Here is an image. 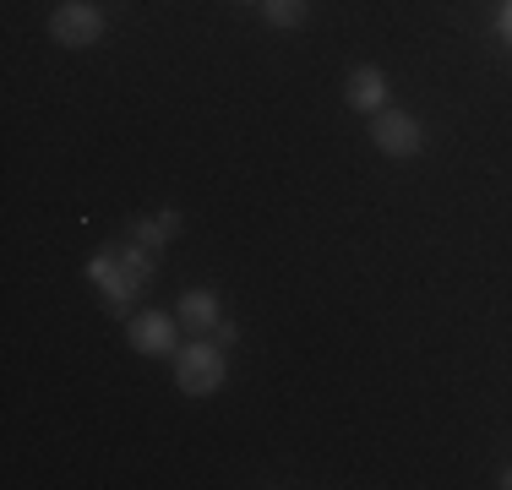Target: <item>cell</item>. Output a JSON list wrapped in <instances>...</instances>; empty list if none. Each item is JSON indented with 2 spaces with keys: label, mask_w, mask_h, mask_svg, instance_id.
I'll use <instances>...</instances> for the list:
<instances>
[{
  "label": "cell",
  "mask_w": 512,
  "mask_h": 490,
  "mask_svg": "<svg viewBox=\"0 0 512 490\" xmlns=\"http://www.w3.org/2000/svg\"><path fill=\"white\" fill-rule=\"evenodd\" d=\"M148 273H153L148 245H137V240H131L120 256L104 251V256H93V262H88V278H93V284H104V294H109V311H126V305L142 294V284H148Z\"/></svg>",
  "instance_id": "1"
},
{
  "label": "cell",
  "mask_w": 512,
  "mask_h": 490,
  "mask_svg": "<svg viewBox=\"0 0 512 490\" xmlns=\"http://www.w3.org/2000/svg\"><path fill=\"white\" fill-rule=\"evenodd\" d=\"M229 376L224 365V343H207V333L191 343V349H175V387L186 392V398H207V392H218Z\"/></svg>",
  "instance_id": "2"
},
{
  "label": "cell",
  "mask_w": 512,
  "mask_h": 490,
  "mask_svg": "<svg viewBox=\"0 0 512 490\" xmlns=\"http://www.w3.org/2000/svg\"><path fill=\"white\" fill-rule=\"evenodd\" d=\"M50 39L66 44V49H93L104 39V11L93 6V0H66L50 17Z\"/></svg>",
  "instance_id": "3"
},
{
  "label": "cell",
  "mask_w": 512,
  "mask_h": 490,
  "mask_svg": "<svg viewBox=\"0 0 512 490\" xmlns=\"http://www.w3.org/2000/svg\"><path fill=\"white\" fill-rule=\"evenodd\" d=\"M371 142H376V153H387V158H414L425 147V126L414 115H404V109H376Z\"/></svg>",
  "instance_id": "4"
},
{
  "label": "cell",
  "mask_w": 512,
  "mask_h": 490,
  "mask_svg": "<svg viewBox=\"0 0 512 490\" xmlns=\"http://www.w3.org/2000/svg\"><path fill=\"white\" fill-rule=\"evenodd\" d=\"M126 343L137 354H175V322H169L164 311H142V316H131L126 322Z\"/></svg>",
  "instance_id": "5"
},
{
  "label": "cell",
  "mask_w": 512,
  "mask_h": 490,
  "mask_svg": "<svg viewBox=\"0 0 512 490\" xmlns=\"http://www.w3.org/2000/svg\"><path fill=\"white\" fill-rule=\"evenodd\" d=\"M344 98L349 109H365V115H376V109H387V77L382 66H355L344 77Z\"/></svg>",
  "instance_id": "6"
},
{
  "label": "cell",
  "mask_w": 512,
  "mask_h": 490,
  "mask_svg": "<svg viewBox=\"0 0 512 490\" xmlns=\"http://www.w3.org/2000/svg\"><path fill=\"white\" fill-rule=\"evenodd\" d=\"M180 322H186L191 333L218 327V294L213 289H186V294H180Z\"/></svg>",
  "instance_id": "7"
},
{
  "label": "cell",
  "mask_w": 512,
  "mask_h": 490,
  "mask_svg": "<svg viewBox=\"0 0 512 490\" xmlns=\"http://www.w3.org/2000/svg\"><path fill=\"white\" fill-rule=\"evenodd\" d=\"M180 235V218L175 213H158V218H137V224H131V240L137 245H164V240H175Z\"/></svg>",
  "instance_id": "8"
},
{
  "label": "cell",
  "mask_w": 512,
  "mask_h": 490,
  "mask_svg": "<svg viewBox=\"0 0 512 490\" xmlns=\"http://www.w3.org/2000/svg\"><path fill=\"white\" fill-rule=\"evenodd\" d=\"M262 17L273 28H300L306 22V0H262Z\"/></svg>",
  "instance_id": "9"
},
{
  "label": "cell",
  "mask_w": 512,
  "mask_h": 490,
  "mask_svg": "<svg viewBox=\"0 0 512 490\" xmlns=\"http://www.w3.org/2000/svg\"><path fill=\"white\" fill-rule=\"evenodd\" d=\"M235 338H240V327H235V322H218V327H213V343H224V349H229Z\"/></svg>",
  "instance_id": "10"
},
{
  "label": "cell",
  "mask_w": 512,
  "mask_h": 490,
  "mask_svg": "<svg viewBox=\"0 0 512 490\" xmlns=\"http://www.w3.org/2000/svg\"><path fill=\"white\" fill-rule=\"evenodd\" d=\"M502 39L512 44V0H507V6H502Z\"/></svg>",
  "instance_id": "11"
},
{
  "label": "cell",
  "mask_w": 512,
  "mask_h": 490,
  "mask_svg": "<svg viewBox=\"0 0 512 490\" xmlns=\"http://www.w3.org/2000/svg\"><path fill=\"white\" fill-rule=\"evenodd\" d=\"M496 485H502V490H512V469H502V480H496Z\"/></svg>",
  "instance_id": "12"
}]
</instances>
